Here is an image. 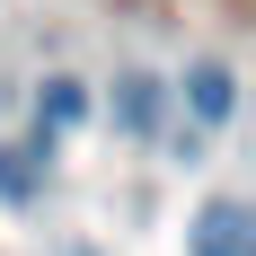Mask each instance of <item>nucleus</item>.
Here are the masks:
<instances>
[{"instance_id": "nucleus-5", "label": "nucleus", "mask_w": 256, "mask_h": 256, "mask_svg": "<svg viewBox=\"0 0 256 256\" xmlns=\"http://www.w3.org/2000/svg\"><path fill=\"white\" fill-rule=\"evenodd\" d=\"M36 159H44V132H36L26 150H0V194H9V204H26V194H36Z\"/></svg>"}, {"instance_id": "nucleus-2", "label": "nucleus", "mask_w": 256, "mask_h": 256, "mask_svg": "<svg viewBox=\"0 0 256 256\" xmlns=\"http://www.w3.org/2000/svg\"><path fill=\"white\" fill-rule=\"evenodd\" d=\"M186 98H194V115H204V124H230V106H238V80L221 71V62H194V71H186Z\"/></svg>"}, {"instance_id": "nucleus-4", "label": "nucleus", "mask_w": 256, "mask_h": 256, "mask_svg": "<svg viewBox=\"0 0 256 256\" xmlns=\"http://www.w3.org/2000/svg\"><path fill=\"white\" fill-rule=\"evenodd\" d=\"M88 115V88L80 80H44V98H36V132H71Z\"/></svg>"}, {"instance_id": "nucleus-1", "label": "nucleus", "mask_w": 256, "mask_h": 256, "mask_svg": "<svg viewBox=\"0 0 256 256\" xmlns=\"http://www.w3.org/2000/svg\"><path fill=\"white\" fill-rule=\"evenodd\" d=\"M194 256H256V212L248 204H204V221H194V238H186Z\"/></svg>"}, {"instance_id": "nucleus-3", "label": "nucleus", "mask_w": 256, "mask_h": 256, "mask_svg": "<svg viewBox=\"0 0 256 256\" xmlns=\"http://www.w3.org/2000/svg\"><path fill=\"white\" fill-rule=\"evenodd\" d=\"M115 124H124V132H150L159 124V80L150 71H124V80H115Z\"/></svg>"}]
</instances>
